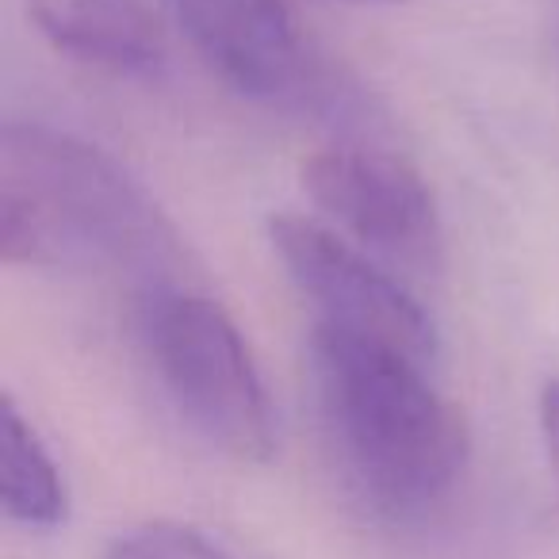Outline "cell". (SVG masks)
I'll list each match as a JSON object with an SVG mask.
<instances>
[{"mask_svg":"<svg viewBox=\"0 0 559 559\" xmlns=\"http://www.w3.org/2000/svg\"><path fill=\"white\" fill-rule=\"evenodd\" d=\"M0 261L96 264L157 292L180 288L188 249L111 154L50 123L12 119L0 131Z\"/></svg>","mask_w":559,"mask_h":559,"instance_id":"1","label":"cell"},{"mask_svg":"<svg viewBox=\"0 0 559 559\" xmlns=\"http://www.w3.org/2000/svg\"><path fill=\"white\" fill-rule=\"evenodd\" d=\"M311 372L345 475L376 513L426 518L456 490L472 456L467 418L429 368L388 345L314 326Z\"/></svg>","mask_w":559,"mask_h":559,"instance_id":"2","label":"cell"},{"mask_svg":"<svg viewBox=\"0 0 559 559\" xmlns=\"http://www.w3.org/2000/svg\"><path fill=\"white\" fill-rule=\"evenodd\" d=\"M142 345L177 414L241 464L276 452V414L234 319L192 288L146 292L139 314Z\"/></svg>","mask_w":559,"mask_h":559,"instance_id":"3","label":"cell"},{"mask_svg":"<svg viewBox=\"0 0 559 559\" xmlns=\"http://www.w3.org/2000/svg\"><path fill=\"white\" fill-rule=\"evenodd\" d=\"M269 238L288 276L296 280V288L319 311V326L388 345L433 368V319L372 257L307 215H272Z\"/></svg>","mask_w":559,"mask_h":559,"instance_id":"4","label":"cell"},{"mask_svg":"<svg viewBox=\"0 0 559 559\" xmlns=\"http://www.w3.org/2000/svg\"><path fill=\"white\" fill-rule=\"evenodd\" d=\"M307 195L372 253L411 272H437L444 230L433 188L406 157L372 146H326L299 169Z\"/></svg>","mask_w":559,"mask_h":559,"instance_id":"5","label":"cell"},{"mask_svg":"<svg viewBox=\"0 0 559 559\" xmlns=\"http://www.w3.org/2000/svg\"><path fill=\"white\" fill-rule=\"evenodd\" d=\"M192 50L241 96L304 93L307 47L284 0H165Z\"/></svg>","mask_w":559,"mask_h":559,"instance_id":"6","label":"cell"},{"mask_svg":"<svg viewBox=\"0 0 559 559\" xmlns=\"http://www.w3.org/2000/svg\"><path fill=\"white\" fill-rule=\"evenodd\" d=\"M27 16L78 62L116 73H154L165 62V27L150 0H27Z\"/></svg>","mask_w":559,"mask_h":559,"instance_id":"7","label":"cell"},{"mask_svg":"<svg viewBox=\"0 0 559 559\" xmlns=\"http://www.w3.org/2000/svg\"><path fill=\"white\" fill-rule=\"evenodd\" d=\"M0 502L16 525L35 533H50L70 518L62 467L12 395H4L0 411Z\"/></svg>","mask_w":559,"mask_h":559,"instance_id":"8","label":"cell"},{"mask_svg":"<svg viewBox=\"0 0 559 559\" xmlns=\"http://www.w3.org/2000/svg\"><path fill=\"white\" fill-rule=\"evenodd\" d=\"M104 559H238L223 540L188 521H142L108 544Z\"/></svg>","mask_w":559,"mask_h":559,"instance_id":"9","label":"cell"},{"mask_svg":"<svg viewBox=\"0 0 559 559\" xmlns=\"http://www.w3.org/2000/svg\"><path fill=\"white\" fill-rule=\"evenodd\" d=\"M536 418H540V441H544V452H548L551 475H556V487H559V376L544 380L540 399H536Z\"/></svg>","mask_w":559,"mask_h":559,"instance_id":"10","label":"cell"},{"mask_svg":"<svg viewBox=\"0 0 559 559\" xmlns=\"http://www.w3.org/2000/svg\"><path fill=\"white\" fill-rule=\"evenodd\" d=\"M349 4H399V0H349Z\"/></svg>","mask_w":559,"mask_h":559,"instance_id":"11","label":"cell"}]
</instances>
